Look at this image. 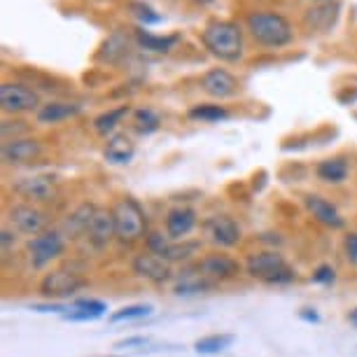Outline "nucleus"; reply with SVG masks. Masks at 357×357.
Listing matches in <instances>:
<instances>
[{
  "label": "nucleus",
  "instance_id": "1",
  "mask_svg": "<svg viewBox=\"0 0 357 357\" xmlns=\"http://www.w3.org/2000/svg\"><path fill=\"white\" fill-rule=\"evenodd\" d=\"M201 43L220 61H238L243 56V31L234 22H213L201 33Z\"/></svg>",
  "mask_w": 357,
  "mask_h": 357
},
{
  "label": "nucleus",
  "instance_id": "2",
  "mask_svg": "<svg viewBox=\"0 0 357 357\" xmlns=\"http://www.w3.org/2000/svg\"><path fill=\"white\" fill-rule=\"evenodd\" d=\"M248 31L264 47H285L292 43V26L275 12H252L248 17Z\"/></svg>",
  "mask_w": 357,
  "mask_h": 357
},
{
  "label": "nucleus",
  "instance_id": "3",
  "mask_svg": "<svg viewBox=\"0 0 357 357\" xmlns=\"http://www.w3.org/2000/svg\"><path fill=\"white\" fill-rule=\"evenodd\" d=\"M114 213V225H117V238L124 243H133V241L143 238L147 220L145 213L133 199H119L112 208Z\"/></svg>",
  "mask_w": 357,
  "mask_h": 357
},
{
  "label": "nucleus",
  "instance_id": "4",
  "mask_svg": "<svg viewBox=\"0 0 357 357\" xmlns=\"http://www.w3.org/2000/svg\"><path fill=\"white\" fill-rule=\"evenodd\" d=\"M248 273L257 280L264 282H289L294 280V271L287 266V261L282 259V255L278 252H259L252 255L248 261Z\"/></svg>",
  "mask_w": 357,
  "mask_h": 357
},
{
  "label": "nucleus",
  "instance_id": "5",
  "mask_svg": "<svg viewBox=\"0 0 357 357\" xmlns=\"http://www.w3.org/2000/svg\"><path fill=\"white\" fill-rule=\"evenodd\" d=\"M26 250H29L33 268H45L52 259H56L59 255H63V250H66L63 234L43 231V234L33 236L29 241V245H26Z\"/></svg>",
  "mask_w": 357,
  "mask_h": 357
},
{
  "label": "nucleus",
  "instance_id": "6",
  "mask_svg": "<svg viewBox=\"0 0 357 357\" xmlns=\"http://www.w3.org/2000/svg\"><path fill=\"white\" fill-rule=\"evenodd\" d=\"M0 105L10 114L31 112L40 110V96L19 82H3V86H0Z\"/></svg>",
  "mask_w": 357,
  "mask_h": 357
},
{
  "label": "nucleus",
  "instance_id": "7",
  "mask_svg": "<svg viewBox=\"0 0 357 357\" xmlns=\"http://www.w3.org/2000/svg\"><path fill=\"white\" fill-rule=\"evenodd\" d=\"M86 285L82 275L66 271V268H56V271L47 273L43 282H40V292L52 299H63V296H73Z\"/></svg>",
  "mask_w": 357,
  "mask_h": 357
},
{
  "label": "nucleus",
  "instance_id": "8",
  "mask_svg": "<svg viewBox=\"0 0 357 357\" xmlns=\"http://www.w3.org/2000/svg\"><path fill=\"white\" fill-rule=\"evenodd\" d=\"M12 192L19 194L22 199L45 204V201H52L56 197V180L52 175H43V173L29 175V178H19L17 183H12Z\"/></svg>",
  "mask_w": 357,
  "mask_h": 357
},
{
  "label": "nucleus",
  "instance_id": "9",
  "mask_svg": "<svg viewBox=\"0 0 357 357\" xmlns=\"http://www.w3.org/2000/svg\"><path fill=\"white\" fill-rule=\"evenodd\" d=\"M10 222L15 225V229H19L22 234L29 236H38L45 231L47 227V218L43 211L33 208L29 204H19L10 208Z\"/></svg>",
  "mask_w": 357,
  "mask_h": 357
},
{
  "label": "nucleus",
  "instance_id": "10",
  "mask_svg": "<svg viewBox=\"0 0 357 357\" xmlns=\"http://www.w3.org/2000/svg\"><path fill=\"white\" fill-rule=\"evenodd\" d=\"M201 86L213 98H231L238 93V79L225 68H213L201 77Z\"/></svg>",
  "mask_w": 357,
  "mask_h": 357
},
{
  "label": "nucleus",
  "instance_id": "11",
  "mask_svg": "<svg viewBox=\"0 0 357 357\" xmlns=\"http://www.w3.org/2000/svg\"><path fill=\"white\" fill-rule=\"evenodd\" d=\"M133 273L159 285V282H166L171 278V264H168V259L159 257V255H154V252L138 255V257L133 259Z\"/></svg>",
  "mask_w": 357,
  "mask_h": 357
},
{
  "label": "nucleus",
  "instance_id": "12",
  "mask_svg": "<svg viewBox=\"0 0 357 357\" xmlns=\"http://www.w3.org/2000/svg\"><path fill=\"white\" fill-rule=\"evenodd\" d=\"M89 241L96 248H105L110 241L117 236V225H114V213L107 211V208H98L96 206V213L89 222Z\"/></svg>",
  "mask_w": 357,
  "mask_h": 357
},
{
  "label": "nucleus",
  "instance_id": "13",
  "mask_svg": "<svg viewBox=\"0 0 357 357\" xmlns=\"http://www.w3.org/2000/svg\"><path fill=\"white\" fill-rule=\"evenodd\" d=\"M43 154V145L36 138H17L3 143V161L5 164H31Z\"/></svg>",
  "mask_w": 357,
  "mask_h": 357
},
{
  "label": "nucleus",
  "instance_id": "14",
  "mask_svg": "<svg viewBox=\"0 0 357 357\" xmlns=\"http://www.w3.org/2000/svg\"><path fill=\"white\" fill-rule=\"evenodd\" d=\"M206 231L211 236V241L220 248H234L241 241V229L238 225L227 218V215H218L206 222Z\"/></svg>",
  "mask_w": 357,
  "mask_h": 357
},
{
  "label": "nucleus",
  "instance_id": "15",
  "mask_svg": "<svg viewBox=\"0 0 357 357\" xmlns=\"http://www.w3.org/2000/svg\"><path fill=\"white\" fill-rule=\"evenodd\" d=\"M339 10H341L339 3H320L318 8H311L306 12L304 26L308 31H318V33L332 31V26L339 19Z\"/></svg>",
  "mask_w": 357,
  "mask_h": 357
},
{
  "label": "nucleus",
  "instance_id": "16",
  "mask_svg": "<svg viewBox=\"0 0 357 357\" xmlns=\"http://www.w3.org/2000/svg\"><path fill=\"white\" fill-rule=\"evenodd\" d=\"M201 271H204V275H208V278L229 280L241 273V266H238V261L227 257V255H208V257L201 261Z\"/></svg>",
  "mask_w": 357,
  "mask_h": 357
},
{
  "label": "nucleus",
  "instance_id": "17",
  "mask_svg": "<svg viewBox=\"0 0 357 357\" xmlns=\"http://www.w3.org/2000/svg\"><path fill=\"white\" fill-rule=\"evenodd\" d=\"M197 227V213L192 208H173L166 218V234L171 236L173 241L185 238L192 229Z\"/></svg>",
  "mask_w": 357,
  "mask_h": 357
},
{
  "label": "nucleus",
  "instance_id": "18",
  "mask_svg": "<svg viewBox=\"0 0 357 357\" xmlns=\"http://www.w3.org/2000/svg\"><path fill=\"white\" fill-rule=\"evenodd\" d=\"M306 208H308V213L320 222V225L332 227V229L343 227V218L339 215V211L329 204V201L320 199V197H306Z\"/></svg>",
  "mask_w": 357,
  "mask_h": 357
},
{
  "label": "nucleus",
  "instance_id": "19",
  "mask_svg": "<svg viewBox=\"0 0 357 357\" xmlns=\"http://www.w3.org/2000/svg\"><path fill=\"white\" fill-rule=\"evenodd\" d=\"M93 213H96V206L93 204H82L79 208H75L68 220L63 222V234L70 236V238H77V236H82L89 231V222L93 218Z\"/></svg>",
  "mask_w": 357,
  "mask_h": 357
},
{
  "label": "nucleus",
  "instance_id": "20",
  "mask_svg": "<svg viewBox=\"0 0 357 357\" xmlns=\"http://www.w3.org/2000/svg\"><path fill=\"white\" fill-rule=\"evenodd\" d=\"M79 107L77 103H47L38 110V122L40 124H59V122H66V119L75 117L79 114Z\"/></svg>",
  "mask_w": 357,
  "mask_h": 357
},
{
  "label": "nucleus",
  "instance_id": "21",
  "mask_svg": "<svg viewBox=\"0 0 357 357\" xmlns=\"http://www.w3.org/2000/svg\"><path fill=\"white\" fill-rule=\"evenodd\" d=\"M107 311V306L103 301H96V299H79L75 301V306L68 308V313H63V320H70V322H89V320H96L100 318Z\"/></svg>",
  "mask_w": 357,
  "mask_h": 357
},
{
  "label": "nucleus",
  "instance_id": "22",
  "mask_svg": "<svg viewBox=\"0 0 357 357\" xmlns=\"http://www.w3.org/2000/svg\"><path fill=\"white\" fill-rule=\"evenodd\" d=\"M133 154H136V147H133V143L124 133H114V136L107 140L105 159L110 161V164H129L133 159Z\"/></svg>",
  "mask_w": 357,
  "mask_h": 357
},
{
  "label": "nucleus",
  "instance_id": "23",
  "mask_svg": "<svg viewBox=\"0 0 357 357\" xmlns=\"http://www.w3.org/2000/svg\"><path fill=\"white\" fill-rule=\"evenodd\" d=\"M315 173H318V178L322 183H329V185H339L343 180L348 178V161L336 157V159H325L320 161L318 168H315Z\"/></svg>",
  "mask_w": 357,
  "mask_h": 357
},
{
  "label": "nucleus",
  "instance_id": "24",
  "mask_svg": "<svg viewBox=\"0 0 357 357\" xmlns=\"http://www.w3.org/2000/svg\"><path fill=\"white\" fill-rule=\"evenodd\" d=\"M234 341H236L234 334H211L194 343V350H197L199 355H218V353H225L227 348H231Z\"/></svg>",
  "mask_w": 357,
  "mask_h": 357
},
{
  "label": "nucleus",
  "instance_id": "25",
  "mask_svg": "<svg viewBox=\"0 0 357 357\" xmlns=\"http://www.w3.org/2000/svg\"><path fill=\"white\" fill-rule=\"evenodd\" d=\"M136 38H138V45L143 47V50L147 52H157V54H166V52H171L175 45H178V36H152V33H147V31H136Z\"/></svg>",
  "mask_w": 357,
  "mask_h": 357
},
{
  "label": "nucleus",
  "instance_id": "26",
  "mask_svg": "<svg viewBox=\"0 0 357 357\" xmlns=\"http://www.w3.org/2000/svg\"><path fill=\"white\" fill-rule=\"evenodd\" d=\"M126 114H129V107L126 105L114 107V110H107V112L98 114V117L93 119V129H96V133H100V136H107L110 131L117 129V124L122 122Z\"/></svg>",
  "mask_w": 357,
  "mask_h": 357
},
{
  "label": "nucleus",
  "instance_id": "27",
  "mask_svg": "<svg viewBox=\"0 0 357 357\" xmlns=\"http://www.w3.org/2000/svg\"><path fill=\"white\" fill-rule=\"evenodd\" d=\"M159 114L150 110V107H140V110L133 112V126H136L138 133H154L159 129Z\"/></svg>",
  "mask_w": 357,
  "mask_h": 357
},
{
  "label": "nucleus",
  "instance_id": "28",
  "mask_svg": "<svg viewBox=\"0 0 357 357\" xmlns=\"http://www.w3.org/2000/svg\"><path fill=\"white\" fill-rule=\"evenodd\" d=\"M124 50H126V38L122 36V33H112V36L105 40L103 52H100V59L107 63H114V61H119V56L124 54Z\"/></svg>",
  "mask_w": 357,
  "mask_h": 357
},
{
  "label": "nucleus",
  "instance_id": "29",
  "mask_svg": "<svg viewBox=\"0 0 357 357\" xmlns=\"http://www.w3.org/2000/svg\"><path fill=\"white\" fill-rule=\"evenodd\" d=\"M190 117L201 119V122H220L229 117V112L222 105H197L190 110Z\"/></svg>",
  "mask_w": 357,
  "mask_h": 357
},
{
  "label": "nucleus",
  "instance_id": "30",
  "mask_svg": "<svg viewBox=\"0 0 357 357\" xmlns=\"http://www.w3.org/2000/svg\"><path fill=\"white\" fill-rule=\"evenodd\" d=\"M152 313V306L150 304H136V306H124L119 308L117 313L110 315V322H124V320H140V318H147Z\"/></svg>",
  "mask_w": 357,
  "mask_h": 357
},
{
  "label": "nucleus",
  "instance_id": "31",
  "mask_svg": "<svg viewBox=\"0 0 357 357\" xmlns=\"http://www.w3.org/2000/svg\"><path fill=\"white\" fill-rule=\"evenodd\" d=\"M131 10H133V15H136L138 22L145 24V26H154V24L161 22V15H157V12H154L150 5H145V3H133Z\"/></svg>",
  "mask_w": 357,
  "mask_h": 357
},
{
  "label": "nucleus",
  "instance_id": "32",
  "mask_svg": "<svg viewBox=\"0 0 357 357\" xmlns=\"http://www.w3.org/2000/svg\"><path fill=\"white\" fill-rule=\"evenodd\" d=\"M168 238H171L168 234L164 236V234H159V231H152L150 236H147V248H150V252L159 255V257H164V259H166L168 248H171V243H168Z\"/></svg>",
  "mask_w": 357,
  "mask_h": 357
},
{
  "label": "nucleus",
  "instance_id": "33",
  "mask_svg": "<svg viewBox=\"0 0 357 357\" xmlns=\"http://www.w3.org/2000/svg\"><path fill=\"white\" fill-rule=\"evenodd\" d=\"M0 129H3V138H5V143H8L12 133H15V140H17V136H22V133L29 131V124L22 122V119H17V122H10V119H5Z\"/></svg>",
  "mask_w": 357,
  "mask_h": 357
},
{
  "label": "nucleus",
  "instance_id": "34",
  "mask_svg": "<svg viewBox=\"0 0 357 357\" xmlns=\"http://www.w3.org/2000/svg\"><path fill=\"white\" fill-rule=\"evenodd\" d=\"M343 250H346V257L350 264L357 266V234H348L346 241H343Z\"/></svg>",
  "mask_w": 357,
  "mask_h": 357
},
{
  "label": "nucleus",
  "instance_id": "35",
  "mask_svg": "<svg viewBox=\"0 0 357 357\" xmlns=\"http://www.w3.org/2000/svg\"><path fill=\"white\" fill-rule=\"evenodd\" d=\"M313 280L315 282H332L334 280V268L332 266H318L315 268V273H313Z\"/></svg>",
  "mask_w": 357,
  "mask_h": 357
},
{
  "label": "nucleus",
  "instance_id": "36",
  "mask_svg": "<svg viewBox=\"0 0 357 357\" xmlns=\"http://www.w3.org/2000/svg\"><path fill=\"white\" fill-rule=\"evenodd\" d=\"M138 343H145L143 336H138V339H126V341H122V343H117V346H119V348H126V346H138Z\"/></svg>",
  "mask_w": 357,
  "mask_h": 357
},
{
  "label": "nucleus",
  "instance_id": "37",
  "mask_svg": "<svg viewBox=\"0 0 357 357\" xmlns=\"http://www.w3.org/2000/svg\"><path fill=\"white\" fill-rule=\"evenodd\" d=\"M301 318L304 320H313V322H318L320 318H318V313H306V308H304V313H301Z\"/></svg>",
  "mask_w": 357,
  "mask_h": 357
},
{
  "label": "nucleus",
  "instance_id": "38",
  "mask_svg": "<svg viewBox=\"0 0 357 357\" xmlns=\"http://www.w3.org/2000/svg\"><path fill=\"white\" fill-rule=\"evenodd\" d=\"M350 320H353V322H355V325H357V308H355V311H353V313H350Z\"/></svg>",
  "mask_w": 357,
  "mask_h": 357
},
{
  "label": "nucleus",
  "instance_id": "39",
  "mask_svg": "<svg viewBox=\"0 0 357 357\" xmlns=\"http://www.w3.org/2000/svg\"><path fill=\"white\" fill-rule=\"evenodd\" d=\"M194 3H199V5H211L213 0H194Z\"/></svg>",
  "mask_w": 357,
  "mask_h": 357
},
{
  "label": "nucleus",
  "instance_id": "40",
  "mask_svg": "<svg viewBox=\"0 0 357 357\" xmlns=\"http://www.w3.org/2000/svg\"><path fill=\"white\" fill-rule=\"evenodd\" d=\"M320 3H332V0H320Z\"/></svg>",
  "mask_w": 357,
  "mask_h": 357
}]
</instances>
